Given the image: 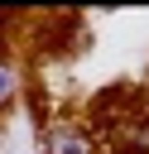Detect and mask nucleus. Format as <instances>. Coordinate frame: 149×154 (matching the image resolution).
<instances>
[{"label":"nucleus","instance_id":"2","mask_svg":"<svg viewBox=\"0 0 149 154\" xmlns=\"http://www.w3.org/2000/svg\"><path fill=\"white\" fill-rule=\"evenodd\" d=\"M14 96H19V67H14V58L0 53V111H5Z\"/></svg>","mask_w":149,"mask_h":154},{"label":"nucleus","instance_id":"1","mask_svg":"<svg viewBox=\"0 0 149 154\" xmlns=\"http://www.w3.org/2000/svg\"><path fill=\"white\" fill-rule=\"evenodd\" d=\"M38 149H43V154H96V135H91V130L62 125V130H48Z\"/></svg>","mask_w":149,"mask_h":154},{"label":"nucleus","instance_id":"3","mask_svg":"<svg viewBox=\"0 0 149 154\" xmlns=\"http://www.w3.org/2000/svg\"><path fill=\"white\" fill-rule=\"evenodd\" d=\"M139 149H144V154H149V130H144V135H139Z\"/></svg>","mask_w":149,"mask_h":154}]
</instances>
